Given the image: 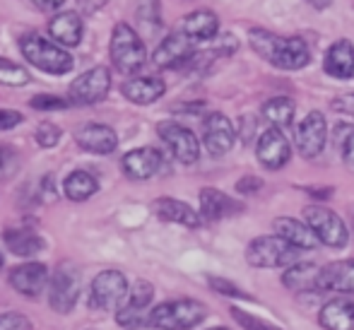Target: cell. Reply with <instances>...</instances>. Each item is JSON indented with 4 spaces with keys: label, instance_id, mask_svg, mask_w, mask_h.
I'll use <instances>...</instances> for the list:
<instances>
[{
    "label": "cell",
    "instance_id": "cell-1",
    "mask_svg": "<svg viewBox=\"0 0 354 330\" xmlns=\"http://www.w3.org/2000/svg\"><path fill=\"white\" fill-rule=\"evenodd\" d=\"M248 39L258 56L280 70H301L311 61V51L301 37H277L266 29H251Z\"/></svg>",
    "mask_w": 354,
    "mask_h": 330
},
{
    "label": "cell",
    "instance_id": "cell-2",
    "mask_svg": "<svg viewBox=\"0 0 354 330\" xmlns=\"http://www.w3.org/2000/svg\"><path fill=\"white\" fill-rule=\"evenodd\" d=\"M205 316L207 306L198 299H174L149 311V326L159 330H191L205 321Z\"/></svg>",
    "mask_w": 354,
    "mask_h": 330
},
{
    "label": "cell",
    "instance_id": "cell-3",
    "mask_svg": "<svg viewBox=\"0 0 354 330\" xmlns=\"http://www.w3.org/2000/svg\"><path fill=\"white\" fill-rule=\"evenodd\" d=\"M19 51H22V56L27 58L34 68L44 70V73H48V75H66V73H71L75 66L73 56L66 48L48 42V39L39 37V34H27V37L19 39Z\"/></svg>",
    "mask_w": 354,
    "mask_h": 330
},
{
    "label": "cell",
    "instance_id": "cell-4",
    "mask_svg": "<svg viewBox=\"0 0 354 330\" xmlns=\"http://www.w3.org/2000/svg\"><path fill=\"white\" fill-rule=\"evenodd\" d=\"M111 63L118 73L136 75L140 73L142 66L147 63V48L138 32L126 22H118L111 34Z\"/></svg>",
    "mask_w": 354,
    "mask_h": 330
},
{
    "label": "cell",
    "instance_id": "cell-5",
    "mask_svg": "<svg viewBox=\"0 0 354 330\" xmlns=\"http://www.w3.org/2000/svg\"><path fill=\"white\" fill-rule=\"evenodd\" d=\"M246 261L253 268H282L297 263V248L282 237H258L248 244Z\"/></svg>",
    "mask_w": 354,
    "mask_h": 330
},
{
    "label": "cell",
    "instance_id": "cell-6",
    "mask_svg": "<svg viewBox=\"0 0 354 330\" xmlns=\"http://www.w3.org/2000/svg\"><path fill=\"white\" fill-rule=\"evenodd\" d=\"M304 219H306V224L313 229L318 241L326 244V246L342 248L350 241L345 222H342L340 214L333 212V210L321 208V205H308V208H304Z\"/></svg>",
    "mask_w": 354,
    "mask_h": 330
},
{
    "label": "cell",
    "instance_id": "cell-7",
    "mask_svg": "<svg viewBox=\"0 0 354 330\" xmlns=\"http://www.w3.org/2000/svg\"><path fill=\"white\" fill-rule=\"evenodd\" d=\"M128 297V279L118 270H104L92 279L89 287V306L99 311L116 309Z\"/></svg>",
    "mask_w": 354,
    "mask_h": 330
},
{
    "label": "cell",
    "instance_id": "cell-8",
    "mask_svg": "<svg viewBox=\"0 0 354 330\" xmlns=\"http://www.w3.org/2000/svg\"><path fill=\"white\" fill-rule=\"evenodd\" d=\"M157 133L181 164L198 162V157H201V143H198L196 133H193L191 128L181 126V123H174V121H164L157 126Z\"/></svg>",
    "mask_w": 354,
    "mask_h": 330
},
{
    "label": "cell",
    "instance_id": "cell-9",
    "mask_svg": "<svg viewBox=\"0 0 354 330\" xmlns=\"http://www.w3.org/2000/svg\"><path fill=\"white\" fill-rule=\"evenodd\" d=\"M80 294V275L73 265L63 263L53 270L51 284H48V304L53 311L68 313L77 302Z\"/></svg>",
    "mask_w": 354,
    "mask_h": 330
},
{
    "label": "cell",
    "instance_id": "cell-10",
    "mask_svg": "<svg viewBox=\"0 0 354 330\" xmlns=\"http://www.w3.org/2000/svg\"><path fill=\"white\" fill-rule=\"evenodd\" d=\"M109 89H111V73H109V68L97 66L75 77L68 87V94L75 104H97L106 97Z\"/></svg>",
    "mask_w": 354,
    "mask_h": 330
},
{
    "label": "cell",
    "instance_id": "cell-11",
    "mask_svg": "<svg viewBox=\"0 0 354 330\" xmlns=\"http://www.w3.org/2000/svg\"><path fill=\"white\" fill-rule=\"evenodd\" d=\"M297 152L306 159H313L323 152L328 140V123L321 111H311L297 128Z\"/></svg>",
    "mask_w": 354,
    "mask_h": 330
},
{
    "label": "cell",
    "instance_id": "cell-12",
    "mask_svg": "<svg viewBox=\"0 0 354 330\" xmlns=\"http://www.w3.org/2000/svg\"><path fill=\"white\" fill-rule=\"evenodd\" d=\"M203 140H205V147L212 157H222L234 147V140H236L234 123L224 113H210L203 121Z\"/></svg>",
    "mask_w": 354,
    "mask_h": 330
},
{
    "label": "cell",
    "instance_id": "cell-13",
    "mask_svg": "<svg viewBox=\"0 0 354 330\" xmlns=\"http://www.w3.org/2000/svg\"><path fill=\"white\" fill-rule=\"evenodd\" d=\"M256 152L263 167L282 169L284 164L289 162V157H292V145L284 138L282 128L272 126L261 135V140H258V145H256Z\"/></svg>",
    "mask_w": 354,
    "mask_h": 330
},
{
    "label": "cell",
    "instance_id": "cell-14",
    "mask_svg": "<svg viewBox=\"0 0 354 330\" xmlns=\"http://www.w3.org/2000/svg\"><path fill=\"white\" fill-rule=\"evenodd\" d=\"M193 39L183 32H174L154 48L152 53V63L157 68H178L183 63H188V58L193 56Z\"/></svg>",
    "mask_w": 354,
    "mask_h": 330
},
{
    "label": "cell",
    "instance_id": "cell-15",
    "mask_svg": "<svg viewBox=\"0 0 354 330\" xmlns=\"http://www.w3.org/2000/svg\"><path fill=\"white\" fill-rule=\"evenodd\" d=\"M75 140L84 152L92 154H111L118 145V135L111 126L104 123H84L75 131Z\"/></svg>",
    "mask_w": 354,
    "mask_h": 330
},
{
    "label": "cell",
    "instance_id": "cell-16",
    "mask_svg": "<svg viewBox=\"0 0 354 330\" xmlns=\"http://www.w3.org/2000/svg\"><path fill=\"white\" fill-rule=\"evenodd\" d=\"M123 174L133 181H145V178H152L154 174L162 167V154L154 147H138L131 149L126 157L121 159Z\"/></svg>",
    "mask_w": 354,
    "mask_h": 330
},
{
    "label": "cell",
    "instance_id": "cell-17",
    "mask_svg": "<svg viewBox=\"0 0 354 330\" xmlns=\"http://www.w3.org/2000/svg\"><path fill=\"white\" fill-rule=\"evenodd\" d=\"M318 292L354 294V261H335L321 268Z\"/></svg>",
    "mask_w": 354,
    "mask_h": 330
},
{
    "label": "cell",
    "instance_id": "cell-18",
    "mask_svg": "<svg viewBox=\"0 0 354 330\" xmlns=\"http://www.w3.org/2000/svg\"><path fill=\"white\" fill-rule=\"evenodd\" d=\"M48 282V268L44 263H22L10 273V284L24 297H37Z\"/></svg>",
    "mask_w": 354,
    "mask_h": 330
},
{
    "label": "cell",
    "instance_id": "cell-19",
    "mask_svg": "<svg viewBox=\"0 0 354 330\" xmlns=\"http://www.w3.org/2000/svg\"><path fill=\"white\" fill-rule=\"evenodd\" d=\"M318 321L326 330H354V299L335 297L321 309Z\"/></svg>",
    "mask_w": 354,
    "mask_h": 330
},
{
    "label": "cell",
    "instance_id": "cell-20",
    "mask_svg": "<svg viewBox=\"0 0 354 330\" xmlns=\"http://www.w3.org/2000/svg\"><path fill=\"white\" fill-rule=\"evenodd\" d=\"M152 210H154V214H157L159 219H164V222L183 224V227H188V229L201 227V217H203V214H198L196 210L191 208V205L181 203V200H176V198H159V200H154Z\"/></svg>",
    "mask_w": 354,
    "mask_h": 330
},
{
    "label": "cell",
    "instance_id": "cell-21",
    "mask_svg": "<svg viewBox=\"0 0 354 330\" xmlns=\"http://www.w3.org/2000/svg\"><path fill=\"white\" fill-rule=\"evenodd\" d=\"M323 68H326V73L330 77L350 80L354 75V44L347 42V39H340V42L333 44L326 51Z\"/></svg>",
    "mask_w": 354,
    "mask_h": 330
},
{
    "label": "cell",
    "instance_id": "cell-22",
    "mask_svg": "<svg viewBox=\"0 0 354 330\" xmlns=\"http://www.w3.org/2000/svg\"><path fill=\"white\" fill-rule=\"evenodd\" d=\"M48 32H51L53 42L61 44L66 48H75L80 42H82V19H80L77 12H58L56 17L48 24Z\"/></svg>",
    "mask_w": 354,
    "mask_h": 330
},
{
    "label": "cell",
    "instance_id": "cell-23",
    "mask_svg": "<svg viewBox=\"0 0 354 330\" xmlns=\"http://www.w3.org/2000/svg\"><path fill=\"white\" fill-rule=\"evenodd\" d=\"M243 205L236 203L227 196V193L217 191V188H203L201 191V214L205 219H224L229 214L241 212Z\"/></svg>",
    "mask_w": 354,
    "mask_h": 330
},
{
    "label": "cell",
    "instance_id": "cell-24",
    "mask_svg": "<svg viewBox=\"0 0 354 330\" xmlns=\"http://www.w3.org/2000/svg\"><path fill=\"white\" fill-rule=\"evenodd\" d=\"M318 275H321V268L313 263H294L284 270L282 275V284L289 289V292H318Z\"/></svg>",
    "mask_w": 354,
    "mask_h": 330
},
{
    "label": "cell",
    "instance_id": "cell-25",
    "mask_svg": "<svg viewBox=\"0 0 354 330\" xmlns=\"http://www.w3.org/2000/svg\"><path fill=\"white\" fill-rule=\"evenodd\" d=\"M275 234L277 237H282L287 244H292L294 248H304V251H308V248L316 246V234H313V229L308 227L306 222H299V219L294 217H277L275 219Z\"/></svg>",
    "mask_w": 354,
    "mask_h": 330
},
{
    "label": "cell",
    "instance_id": "cell-26",
    "mask_svg": "<svg viewBox=\"0 0 354 330\" xmlns=\"http://www.w3.org/2000/svg\"><path fill=\"white\" fill-rule=\"evenodd\" d=\"M123 97L131 99L133 104H152L157 102L159 97H164V92H167V84H164V80L159 77H133L128 80V82H123L121 87Z\"/></svg>",
    "mask_w": 354,
    "mask_h": 330
},
{
    "label": "cell",
    "instance_id": "cell-27",
    "mask_svg": "<svg viewBox=\"0 0 354 330\" xmlns=\"http://www.w3.org/2000/svg\"><path fill=\"white\" fill-rule=\"evenodd\" d=\"M181 32L188 34L193 42H207V39L217 37L219 19L212 10H196V12H191V15L183 17Z\"/></svg>",
    "mask_w": 354,
    "mask_h": 330
},
{
    "label": "cell",
    "instance_id": "cell-28",
    "mask_svg": "<svg viewBox=\"0 0 354 330\" xmlns=\"http://www.w3.org/2000/svg\"><path fill=\"white\" fill-rule=\"evenodd\" d=\"M5 239V246L19 258H29V256H37L39 251L44 248V241L34 229L27 227H15V229H5L3 234Z\"/></svg>",
    "mask_w": 354,
    "mask_h": 330
},
{
    "label": "cell",
    "instance_id": "cell-29",
    "mask_svg": "<svg viewBox=\"0 0 354 330\" xmlns=\"http://www.w3.org/2000/svg\"><path fill=\"white\" fill-rule=\"evenodd\" d=\"M97 191H99L97 178L87 172H73V174H68L66 181H63V193L71 200H75V203H82V200L92 198Z\"/></svg>",
    "mask_w": 354,
    "mask_h": 330
},
{
    "label": "cell",
    "instance_id": "cell-30",
    "mask_svg": "<svg viewBox=\"0 0 354 330\" xmlns=\"http://www.w3.org/2000/svg\"><path fill=\"white\" fill-rule=\"evenodd\" d=\"M294 113H297V107H294V102L287 97H272L270 102H266V107H263V116H266L275 128L292 126Z\"/></svg>",
    "mask_w": 354,
    "mask_h": 330
},
{
    "label": "cell",
    "instance_id": "cell-31",
    "mask_svg": "<svg viewBox=\"0 0 354 330\" xmlns=\"http://www.w3.org/2000/svg\"><path fill=\"white\" fill-rule=\"evenodd\" d=\"M29 80H32L29 70L0 56V84H5V87H24Z\"/></svg>",
    "mask_w": 354,
    "mask_h": 330
},
{
    "label": "cell",
    "instance_id": "cell-32",
    "mask_svg": "<svg viewBox=\"0 0 354 330\" xmlns=\"http://www.w3.org/2000/svg\"><path fill=\"white\" fill-rule=\"evenodd\" d=\"M116 323L126 330H138L149 326V313L147 309H136V306H121L116 313Z\"/></svg>",
    "mask_w": 354,
    "mask_h": 330
},
{
    "label": "cell",
    "instance_id": "cell-33",
    "mask_svg": "<svg viewBox=\"0 0 354 330\" xmlns=\"http://www.w3.org/2000/svg\"><path fill=\"white\" fill-rule=\"evenodd\" d=\"M152 297H154V287H152V284L145 282V279H138V282L131 287V292H128L126 306L147 309V306H149V302H152Z\"/></svg>",
    "mask_w": 354,
    "mask_h": 330
},
{
    "label": "cell",
    "instance_id": "cell-34",
    "mask_svg": "<svg viewBox=\"0 0 354 330\" xmlns=\"http://www.w3.org/2000/svg\"><path fill=\"white\" fill-rule=\"evenodd\" d=\"M232 316H234V321H236L243 330H282V328L272 326V323L263 321V318L253 316V313L241 311V309H236V306L232 309Z\"/></svg>",
    "mask_w": 354,
    "mask_h": 330
},
{
    "label": "cell",
    "instance_id": "cell-35",
    "mask_svg": "<svg viewBox=\"0 0 354 330\" xmlns=\"http://www.w3.org/2000/svg\"><path fill=\"white\" fill-rule=\"evenodd\" d=\"M61 135H63V131L51 121H44L37 126V143L41 145V147H56Z\"/></svg>",
    "mask_w": 354,
    "mask_h": 330
},
{
    "label": "cell",
    "instance_id": "cell-36",
    "mask_svg": "<svg viewBox=\"0 0 354 330\" xmlns=\"http://www.w3.org/2000/svg\"><path fill=\"white\" fill-rule=\"evenodd\" d=\"M29 107L37 111H61V109H68V102H63L61 97H53V94H37L29 99Z\"/></svg>",
    "mask_w": 354,
    "mask_h": 330
},
{
    "label": "cell",
    "instance_id": "cell-37",
    "mask_svg": "<svg viewBox=\"0 0 354 330\" xmlns=\"http://www.w3.org/2000/svg\"><path fill=\"white\" fill-rule=\"evenodd\" d=\"M207 282H210V287L217 294H222V297H236V299H246L248 297L243 289H239L236 284L229 282V279H224V277H210Z\"/></svg>",
    "mask_w": 354,
    "mask_h": 330
},
{
    "label": "cell",
    "instance_id": "cell-38",
    "mask_svg": "<svg viewBox=\"0 0 354 330\" xmlns=\"http://www.w3.org/2000/svg\"><path fill=\"white\" fill-rule=\"evenodd\" d=\"M0 330H32V323L22 313H0Z\"/></svg>",
    "mask_w": 354,
    "mask_h": 330
},
{
    "label": "cell",
    "instance_id": "cell-39",
    "mask_svg": "<svg viewBox=\"0 0 354 330\" xmlns=\"http://www.w3.org/2000/svg\"><path fill=\"white\" fill-rule=\"evenodd\" d=\"M24 121V116L15 109H0V131H10V128L19 126Z\"/></svg>",
    "mask_w": 354,
    "mask_h": 330
},
{
    "label": "cell",
    "instance_id": "cell-40",
    "mask_svg": "<svg viewBox=\"0 0 354 330\" xmlns=\"http://www.w3.org/2000/svg\"><path fill=\"white\" fill-rule=\"evenodd\" d=\"M333 109L340 113H345V116L354 118V94H340V97L333 102Z\"/></svg>",
    "mask_w": 354,
    "mask_h": 330
},
{
    "label": "cell",
    "instance_id": "cell-41",
    "mask_svg": "<svg viewBox=\"0 0 354 330\" xmlns=\"http://www.w3.org/2000/svg\"><path fill=\"white\" fill-rule=\"evenodd\" d=\"M15 159H17V152L12 147H8V145H0V174L8 172L15 164Z\"/></svg>",
    "mask_w": 354,
    "mask_h": 330
},
{
    "label": "cell",
    "instance_id": "cell-42",
    "mask_svg": "<svg viewBox=\"0 0 354 330\" xmlns=\"http://www.w3.org/2000/svg\"><path fill=\"white\" fill-rule=\"evenodd\" d=\"M263 183L258 181V178H253V176H246V178H241V181L236 183V191L241 193V196H248V193H253V191H258Z\"/></svg>",
    "mask_w": 354,
    "mask_h": 330
},
{
    "label": "cell",
    "instance_id": "cell-43",
    "mask_svg": "<svg viewBox=\"0 0 354 330\" xmlns=\"http://www.w3.org/2000/svg\"><path fill=\"white\" fill-rule=\"evenodd\" d=\"M32 3L37 5V8L41 10V12H53V10L61 8V5L66 3V0H32Z\"/></svg>",
    "mask_w": 354,
    "mask_h": 330
},
{
    "label": "cell",
    "instance_id": "cell-44",
    "mask_svg": "<svg viewBox=\"0 0 354 330\" xmlns=\"http://www.w3.org/2000/svg\"><path fill=\"white\" fill-rule=\"evenodd\" d=\"M345 159L350 164H354V133L345 140Z\"/></svg>",
    "mask_w": 354,
    "mask_h": 330
},
{
    "label": "cell",
    "instance_id": "cell-45",
    "mask_svg": "<svg viewBox=\"0 0 354 330\" xmlns=\"http://www.w3.org/2000/svg\"><path fill=\"white\" fill-rule=\"evenodd\" d=\"M44 193H46V200L56 198V183H51V176H44Z\"/></svg>",
    "mask_w": 354,
    "mask_h": 330
},
{
    "label": "cell",
    "instance_id": "cell-46",
    "mask_svg": "<svg viewBox=\"0 0 354 330\" xmlns=\"http://www.w3.org/2000/svg\"><path fill=\"white\" fill-rule=\"evenodd\" d=\"M308 3H311V5H313V8H318V10H326V8H328V5H330V3H333V0H308Z\"/></svg>",
    "mask_w": 354,
    "mask_h": 330
},
{
    "label": "cell",
    "instance_id": "cell-47",
    "mask_svg": "<svg viewBox=\"0 0 354 330\" xmlns=\"http://www.w3.org/2000/svg\"><path fill=\"white\" fill-rule=\"evenodd\" d=\"M210 330H229V328H224V326H219V328H210Z\"/></svg>",
    "mask_w": 354,
    "mask_h": 330
},
{
    "label": "cell",
    "instance_id": "cell-48",
    "mask_svg": "<svg viewBox=\"0 0 354 330\" xmlns=\"http://www.w3.org/2000/svg\"><path fill=\"white\" fill-rule=\"evenodd\" d=\"M0 268H3V256H0Z\"/></svg>",
    "mask_w": 354,
    "mask_h": 330
}]
</instances>
